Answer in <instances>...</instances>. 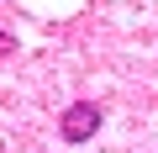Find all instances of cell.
<instances>
[{
  "label": "cell",
  "instance_id": "cell-1",
  "mask_svg": "<svg viewBox=\"0 0 158 153\" xmlns=\"http://www.w3.org/2000/svg\"><path fill=\"white\" fill-rule=\"evenodd\" d=\"M58 132H63V142H90V137L100 132V106H95V100H74V106L58 116Z\"/></svg>",
  "mask_w": 158,
  "mask_h": 153
}]
</instances>
